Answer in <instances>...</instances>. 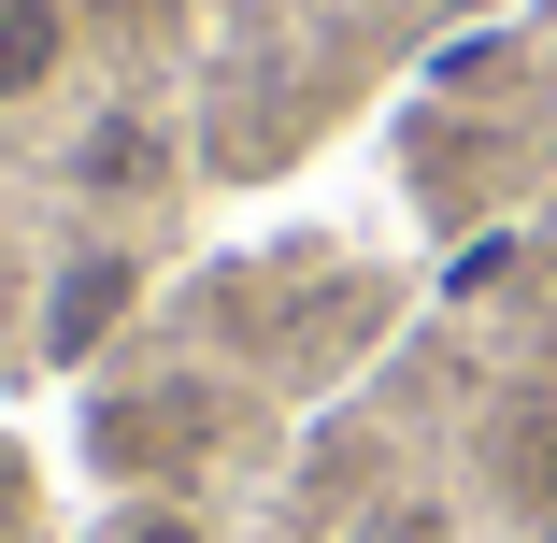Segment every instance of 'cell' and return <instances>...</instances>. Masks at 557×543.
Wrapping results in <instances>:
<instances>
[{"instance_id":"cell-1","label":"cell","mask_w":557,"mask_h":543,"mask_svg":"<svg viewBox=\"0 0 557 543\" xmlns=\"http://www.w3.org/2000/svg\"><path fill=\"white\" fill-rule=\"evenodd\" d=\"M200 444H214V386H200V372H158V386H100V400H86V458L115 472L129 501H172V486L200 472Z\"/></svg>"},{"instance_id":"cell-2","label":"cell","mask_w":557,"mask_h":543,"mask_svg":"<svg viewBox=\"0 0 557 543\" xmlns=\"http://www.w3.org/2000/svg\"><path fill=\"white\" fill-rule=\"evenodd\" d=\"M472 472H486V501H500L529 543H557V386H515V400L486 415Z\"/></svg>"},{"instance_id":"cell-3","label":"cell","mask_w":557,"mask_h":543,"mask_svg":"<svg viewBox=\"0 0 557 543\" xmlns=\"http://www.w3.org/2000/svg\"><path fill=\"white\" fill-rule=\"evenodd\" d=\"M129 300H144V258H129V244H72V258H58V286H44V358H58V372H86V358H100V330H129Z\"/></svg>"},{"instance_id":"cell-4","label":"cell","mask_w":557,"mask_h":543,"mask_svg":"<svg viewBox=\"0 0 557 543\" xmlns=\"http://www.w3.org/2000/svg\"><path fill=\"white\" fill-rule=\"evenodd\" d=\"M72 72V0H0V115Z\"/></svg>"},{"instance_id":"cell-5","label":"cell","mask_w":557,"mask_h":543,"mask_svg":"<svg viewBox=\"0 0 557 543\" xmlns=\"http://www.w3.org/2000/svg\"><path fill=\"white\" fill-rule=\"evenodd\" d=\"M72 186L100 200V186H158V144H144V115H100V144H72Z\"/></svg>"},{"instance_id":"cell-6","label":"cell","mask_w":557,"mask_h":543,"mask_svg":"<svg viewBox=\"0 0 557 543\" xmlns=\"http://www.w3.org/2000/svg\"><path fill=\"white\" fill-rule=\"evenodd\" d=\"M100 543H214V529H200L186 501H129V515H115V529H100Z\"/></svg>"},{"instance_id":"cell-7","label":"cell","mask_w":557,"mask_h":543,"mask_svg":"<svg viewBox=\"0 0 557 543\" xmlns=\"http://www.w3.org/2000/svg\"><path fill=\"white\" fill-rule=\"evenodd\" d=\"M15 501H29V458H15V444H0V529H15Z\"/></svg>"},{"instance_id":"cell-8","label":"cell","mask_w":557,"mask_h":543,"mask_svg":"<svg viewBox=\"0 0 557 543\" xmlns=\"http://www.w3.org/2000/svg\"><path fill=\"white\" fill-rule=\"evenodd\" d=\"M543 286H557V214H543Z\"/></svg>"}]
</instances>
